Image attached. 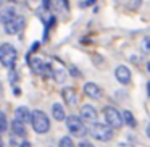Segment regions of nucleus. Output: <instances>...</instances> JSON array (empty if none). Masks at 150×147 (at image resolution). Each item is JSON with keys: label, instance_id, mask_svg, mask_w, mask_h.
<instances>
[{"label": "nucleus", "instance_id": "nucleus-1", "mask_svg": "<svg viewBox=\"0 0 150 147\" xmlns=\"http://www.w3.org/2000/svg\"><path fill=\"white\" fill-rule=\"evenodd\" d=\"M31 124L37 134H45L50 129V120L42 110H34L31 115Z\"/></svg>", "mask_w": 150, "mask_h": 147}, {"label": "nucleus", "instance_id": "nucleus-2", "mask_svg": "<svg viewBox=\"0 0 150 147\" xmlns=\"http://www.w3.org/2000/svg\"><path fill=\"white\" fill-rule=\"evenodd\" d=\"M18 52L11 44L5 42L0 45V63L5 66V68H13L15 62H16Z\"/></svg>", "mask_w": 150, "mask_h": 147}, {"label": "nucleus", "instance_id": "nucleus-3", "mask_svg": "<svg viewBox=\"0 0 150 147\" xmlns=\"http://www.w3.org/2000/svg\"><path fill=\"white\" fill-rule=\"evenodd\" d=\"M66 126H68L69 133L74 137H82L87 134V129H86L84 123H82L81 116H76V115H71V116H66Z\"/></svg>", "mask_w": 150, "mask_h": 147}, {"label": "nucleus", "instance_id": "nucleus-4", "mask_svg": "<svg viewBox=\"0 0 150 147\" xmlns=\"http://www.w3.org/2000/svg\"><path fill=\"white\" fill-rule=\"evenodd\" d=\"M91 136L97 141H110L113 137V131L111 126L108 124H102V123H92L91 129H89Z\"/></svg>", "mask_w": 150, "mask_h": 147}, {"label": "nucleus", "instance_id": "nucleus-5", "mask_svg": "<svg viewBox=\"0 0 150 147\" xmlns=\"http://www.w3.org/2000/svg\"><path fill=\"white\" fill-rule=\"evenodd\" d=\"M29 66L33 68L34 73L40 75L42 78H52V76H53V68H52V65L42 62L39 57H33V58H29Z\"/></svg>", "mask_w": 150, "mask_h": 147}, {"label": "nucleus", "instance_id": "nucleus-6", "mask_svg": "<svg viewBox=\"0 0 150 147\" xmlns=\"http://www.w3.org/2000/svg\"><path fill=\"white\" fill-rule=\"evenodd\" d=\"M103 115H105V120H107V124L115 129L123 126V115L116 110L115 107H105L103 108Z\"/></svg>", "mask_w": 150, "mask_h": 147}, {"label": "nucleus", "instance_id": "nucleus-7", "mask_svg": "<svg viewBox=\"0 0 150 147\" xmlns=\"http://www.w3.org/2000/svg\"><path fill=\"white\" fill-rule=\"evenodd\" d=\"M24 24H26V20L21 15H16L13 20H10L8 23H5V33L10 34V36H15V34H20L21 31L24 29Z\"/></svg>", "mask_w": 150, "mask_h": 147}, {"label": "nucleus", "instance_id": "nucleus-8", "mask_svg": "<svg viewBox=\"0 0 150 147\" xmlns=\"http://www.w3.org/2000/svg\"><path fill=\"white\" fill-rule=\"evenodd\" d=\"M115 76H116V79L121 82V84H129L131 82V71L127 66L124 65H120L116 68V71H115Z\"/></svg>", "mask_w": 150, "mask_h": 147}, {"label": "nucleus", "instance_id": "nucleus-9", "mask_svg": "<svg viewBox=\"0 0 150 147\" xmlns=\"http://www.w3.org/2000/svg\"><path fill=\"white\" fill-rule=\"evenodd\" d=\"M81 118L84 121H89V123H95V120H97V110L92 105H84L81 108Z\"/></svg>", "mask_w": 150, "mask_h": 147}, {"label": "nucleus", "instance_id": "nucleus-10", "mask_svg": "<svg viewBox=\"0 0 150 147\" xmlns=\"http://www.w3.org/2000/svg\"><path fill=\"white\" fill-rule=\"evenodd\" d=\"M84 94L91 99H100L102 97V89L95 82H86L84 84Z\"/></svg>", "mask_w": 150, "mask_h": 147}, {"label": "nucleus", "instance_id": "nucleus-11", "mask_svg": "<svg viewBox=\"0 0 150 147\" xmlns=\"http://www.w3.org/2000/svg\"><path fill=\"white\" fill-rule=\"evenodd\" d=\"M62 97H63V100H65L66 105H74L76 100H78V97H76V91L73 87H65L63 89Z\"/></svg>", "mask_w": 150, "mask_h": 147}, {"label": "nucleus", "instance_id": "nucleus-12", "mask_svg": "<svg viewBox=\"0 0 150 147\" xmlns=\"http://www.w3.org/2000/svg\"><path fill=\"white\" fill-rule=\"evenodd\" d=\"M31 115H33V111H29L26 107H18L16 110H15V116L20 121H23L24 124L31 123Z\"/></svg>", "mask_w": 150, "mask_h": 147}, {"label": "nucleus", "instance_id": "nucleus-13", "mask_svg": "<svg viewBox=\"0 0 150 147\" xmlns=\"http://www.w3.org/2000/svg\"><path fill=\"white\" fill-rule=\"evenodd\" d=\"M11 131H13V134H16V136H24V134H26V126H24L23 121L15 118V120L11 121Z\"/></svg>", "mask_w": 150, "mask_h": 147}, {"label": "nucleus", "instance_id": "nucleus-14", "mask_svg": "<svg viewBox=\"0 0 150 147\" xmlns=\"http://www.w3.org/2000/svg\"><path fill=\"white\" fill-rule=\"evenodd\" d=\"M52 116L55 118L57 121H63V120H66L65 108H63L60 104H53V105H52Z\"/></svg>", "mask_w": 150, "mask_h": 147}, {"label": "nucleus", "instance_id": "nucleus-15", "mask_svg": "<svg viewBox=\"0 0 150 147\" xmlns=\"http://www.w3.org/2000/svg\"><path fill=\"white\" fill-rule=\"evenodd\" d=\"M16 16V13H15L13 8H4V10L0 11V23H8L10 20H13V18Z\"/></svg>", "mask_w": 150, "mask_h": 147}, {"label": "nucleus", "instance_id": "nucleus-16", "mask_svg": "<svg viewBox=\"0 0 150 147\" xmlns=\"http://www.w3.org/2000/svg\"><path fill=\"white\" fill-rule=\"evenodd\" d=\"M53 78L57 79V82H65V81H66V73H65V70H62V68L53 70Z\"/></svg>", "mask_w": 150, "mask_h": 147}, {"label": "nucleus", "instance_id": "nucleus-17", "mask_svg": "<svg viewBox=\"0 0 150 147\" xmlns=\"http://www.w3.org/2000/svg\"><path fill=\"white\" fill-rule=\"evenodd\" d=\"M123 120L126 121V123L129 124L131 128H136V120H134L132 113H131L129 110H124V111H123Z\"/></svg>", "mask_w": 150, "mask_h": 147}, {"label": "nucleus", "instance_id": "nucleus-18", "mask_svg": "<svg viewBox=\"0 0 150 147\" xmlns=\"http://www.w3.org/2000/svg\"><path fill=\"white\" fill-rule=\"evenodd\" d=\"M7 128H8L7 115H5L4 111H0V133H4V131H7Z\"/></svg>", "mask_w": 150, "mask_h": 147}, {"label": "nucleus", "instance_id": "nucleus-19", "mask_svg": "<svg viewBox=\"0 0 150 147\" xmlns=\"http://www.w3.org/2000/svg\"><path fill=\"white\" fill-rule=\"evenodd\" d=\"M58 147H74V144H73L71 137L65 136V137H62V139H60V144H58Z\"/></svg>", "mask_w": 150, "mask_h": 147}, {"label": "nucleus", "instance_id": "nucleus-20", "mask_svg": "<svg viewBox=\"0 0 150 147\" xmlns=\"http://www.w3.org/2000/svg\"><path fill=\"white\" fill-rule=\"evenodd\" d=\"M94 2H97V0H86V2H82V4H81V7H91Z\"/></svg>", "mask_w": 150, "mask_h": 147}, {"label": "nucleus", "instance_id": "nucleus-21", "mask_svg": "<svg viewBox=\"0 0 150 147\" xmlns=\"http://www.w3.org/2000/svg\"><path fill=\"white\" fill-rule=\"evenodd\" d=\"M42 4H44V8H45V10H49V8L52 7V5H50V4H52L50 0H42Z\"/></svg>", "mask_w": 150, "mask_h": 147}, {"label": "nucleus", "instance_id": "nucleus-22", "mask_svg": "<svg viewBox=\"0 0 150 147\" xmlns=\"http://www.w3.org/2000/svg\"><path fill=\"white\" fill-rule=\"evenodd\" d=\"M79 147H94V144H91V142H87V141H84V142L79 144Z\"/></svg>", "mask_w": 150, "mask_h": 147}, {"label": "nucleus", "instance_id": "nucleus-23", "mask_svg": "<svg viewBox=\"0 0 150 147\" xmlns=\"http://www.w3.org/2000/svg\"><path fill=\"white\" fill-rule=\"evenodd\" d=\"M144 42H145V50H150V37H145Z\"/></svg>", "mask_w": 150, "mask_h": 147}, {"label": "nucleus", "instance_id": "nucleus-24", "mask_svg": "<svg viewBox=\"0 0 150 147\" xmlns=\"http://www.w3.org/2000/svg\"><path fill=\"white\" fill-rule=\"evenodd\" d=\"M18 147H33V146H31V142H28V141H23Z\"/></svg>", "mask_w": 150, "mask_h": 147}, {"label": "nucleus", "instance_id": "nucleus-25", "mask_svg": "<svg viewBox=\"0 0 150 147\" xmlns=\"http://www.w3.org/2000/svg\"><path fill=\"white\" fill-rule=\"evenodd\" d=\"M71 75H74V76H81V73H79L78 70L74 68V66H71Z\"/></svg>", "mask_w": 150, "mask_h": 147}, {"label": "nucleus", "instance_id": "nucleus-26", "mask_svg": "<svg viewBox=\"0 0 150 147\" xmlns=\"http://www.w3.org/2000/svg\"><path fill=\"white\" fill-rule=\"evenodd\" d=\"M147 94H149V97H150V81H149V84H147Z\"/></svg>", "mask_w": 150, "mask_h": 147}, {"label": "nucleus", "instance_id": "nucleus-27", "mask_svg": "<svg viewBox=\"0 0 150 147\" xmlns=\"http://www.w3.org/2000/svg\"><path fill=\"white\" fill-rule=\"evenodd\" d=\"M147 136L150 137V123H149V126H147Z\"/></svg>", "mask_w": 150, "mask_h": 147}, {"label": "nucleus", "instance_id": "nucleus-28", "mask_svg": "<svg viewBox=\"0 0 150 147\" xmlns=\"http://www.w3.org/2000/svg\"><path fill=\"white\" fill-rule=\"evenodd\" d=\"M147 70H149V71H150V63H147Z\"/></svg>", "mask_w": 150, "mask_h": 147}, {"label": "nucleus", "instance_id": "nucleus-29", "mask_svg": "<svg viewBox=\"0 0 150 147\" xmlns=\"http://www.w3.org/2000/svg\"><path fill=\"white\" fill-rule=\"evenodd\" d=\"M2 146H4V142H2V137H0V147H2Z\"/></svg>", "mask_w": 150, "mask_h": 147}, {"label": "nucleus", "instance_id": "nucleus-30", "mask_svg": "<svg viewBox=\"0 0 150 147\" xmlns=\"http://www.w3.org/2000/svg\"><path fill=\"white\" fill-rule=\"evenodd\" d=\"M0 94H2V84H0Z\"/></svg>", "mask_w": 150, "mask_h": 147}]
</instances>
